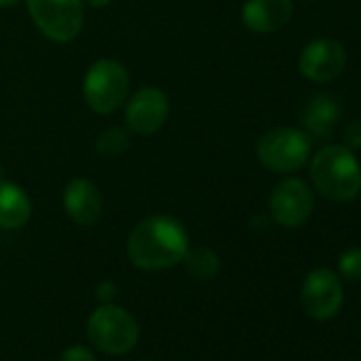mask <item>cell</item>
Returning a JSON list of instances; mask_svg holds the SVG:
<instances>
[{
	"mask_svg": "<svg viewBox=\"0 0 361 361\" xmlns=\"http://www.w3.org/2000/svg\"><path fill=\"white\" fill-rule=\"evenodd\" d=\"M35 26L54 43H71L83 30V0H26Z\"/></svg>",
	"mask_w": 361,
	"mask_h": 361,
	"instance_id": "6",
	"label": "cell"
},
{
	"mask_svg": "<svg viewBox=\"0 0 361 361\" xmlns=\"http://www.w3.org/2000/svg\"><path fill=\"white\" fill-rule=\"evenodd\" d=\"M340 117L338 102L327 94H317L308 100L302 111V126L310 138H327L334 132V126Z\"/></svg>",
	"mask_w": 361,
	"mask_h": 361,
	"instance_id": "14",
	"label": "cell"
},
{
	"mask_svg": "<svg viewBox=\"0 0 361 361\" xmlns=\"http://www.w3.org/2000/svg\"><path fill=\"white\" fill-rule=\"evenodd\" d=\"M128 145H130V132L123 130V128H119V126H113V128L104 130V132L98 136V140H96V151H98L100 157L111 159V157L121 155V153L128 149Z\"/></svg>",
	"mask_w": 361,
	"mask_h": 361,
	"instance_id": "16",
	"label": "cell"
},
{
	"mask_svg": "<svg viewBox=\"0 0 361 361\" xmlns=\"http://www.w3.org/2000/svg\"><path fill=\"white\" fill-rule=\"evenodd\" d=\"M62 204L71 221L77 226H94L100 221L104 211L102 192L87 178H73L64 190Z\"/></svg>",
	"mask_w": 361,
	"mask_h": 361,
	"instance_id": "11",
	"label": "cell"
},
{
	"mask_svg": "<svg viewBox=\"0 0 361 361\" xmlns=\"http://www.w3.org/2000/svg\"><path fill=\"white\" fill-rule=\"evenodd\" d=\"M302 77L312 83H329L338 79L346 68V51L334 39H314L310 41L298 60Z\"/></svg>",
	"mask_w": 361,
	"mask_h": 361,
	"instance_id": "9",
	"label": "cell"
},
{
	"mask_svg": "<svg viewBox=\"0 0 361 361\" xmlns=\"http://www.w3.org/2000/svg\"><path fill=\"white\" fill-rule=\"evenodd\" d=\"M185 270L194 276V279H200V281H207V279H213L219 274L221 270V259L219 255L209 249V247H194V249H188L183 262Z\"/></svg>",
	"mask_w": 361,
	"mask_h": 361,
	"instance_id": "15",
	"label": "cell"
},
{
	"mask_svg": "<svg viewBox=\"0 0 361 361\" xmlns=\"http://www.w3.org/2000/svg\"><path fill=\"white\" fill-rule=\"evenodd\" d=\"M130 75L117 60H98L83 79V96L92 111L100 115L115 113L128 96Z\"/></svg>",
	"mask_w": 361,
	"mask_h": 361,
	"instance_id": "5",
	"label": "cell"
},
{
	"mask_svg": "<svg viewBox=\"0 0 361 361\" xmlns=\"http://www.w3.org/2000/svg\"><path fill=\"white\" fill-rule=\"evenodd\" d=\"M293 16L291 0H247L243 7V24L257 35L276 32L289 24Z\"/></svg>",
	"mask_w": 361,
	"mask_h": 361,
	"instance_id": "12",
	"label": "cell"
},
{
	"mask_svg": "<svg viewBox=\"0 0 361 361\" xmlns=\"http://www.w3.org/2000/svg\"><path fill=\"white\" fill-rule=\"evenodd\" d=\"M115 295H117V287H115L113 281H102V283H98V287H96V298H98L100 304L113 302Z\"/></svg>",
	"mask_w": 361,
	"mask_h": 361,
	"instance_id": "20",
	"label": "cell"
},
{
	"mask_svg": "<svg viewBox=\"0 0 361 361\" xmlns=\"http://www.w3.org/2000/svg\"><path fill=\"white\" fill-rule=\"evenodd\" d=\"M306 3H314V0H306Z\"/></svg>",
	"mask_w": 361,
	"mask_h": 361,
	"instance_id": "24",
	"label": "cell"
},
{
	"mask_svg": "<svg viewBox=\"0 0 361 361\" xmlns=\"http://www.w3.org/2000/svg\"><path fill=\"white\" fill-rule=\"evenodd\" d=\"M87 338L104 355H128L140 338L138 321L117 304H100L87 319Z\"/></svg>",
	"mask_w": 361,
	"mask_h": 361,
	"instance_id": "3",
	"label": "cell"
},
{
	"mask_svg": "<svg viewBox=\"0 0 361 361\" xmlns=\"http://www.w3.org/2000/svg\"><path fill=\"white\" fill-rule=\"evenodd\" d=\"M142 361H149V359H142Z\"/></svg>",
	"mask_w": 361,
	"mask_h": 361,
	"instance_id": "25",
	"label": "cell"
},
{
	"mask_svg": "<svg viewBox=\"0 0 361 361\" xmlns=\"http://www.w3.org/2000/svg\"><path fill=\"white\" fill-rule=\"evenodd\" d=\"M268 207H270V217L274 219V224L283 228H300L312 215V207H314L312 190L302 178H295V176L283 178L272 190Z\"/></svg>",
	"mask_w": 361,
	"mask_h": 361,
	"instance_id": "8",
	"label": "cell"
},
{
	"mask_svg": "<svg viewBox=\"0 0 361 361\" xmlns=\"http://www.w3.org/2000/svg\"><path fill=\"white\" fill-rule=\"evenodd\" d=\"M344 147L350 151L361 149V121H353L344 128Z\"/></svg>",
	"mask_w": 361,
	"mask_h": 361,
	"instance_id": "19",
	"label": "cell"
},
{
	"mask_svg": "<svg viewBox=\"0 0 361 361\" xmlns=\"http://www.w3.org/2000/svg\"><path fill=\"white\" fill-rule=\"evenodd\" d=\"M168 111H170L168 96L159 87L149 85V87L138 90L130 98L126 106V123L130 132L149 136V134H155L164 126V121L168 119Z\"/></svg>",
	"mask_w": 361,
	"mask_h": 361,
	"instance_id": "10",
	"label": "cell"
},
{
	"mask_svg": "<svg viewBox=\"0 0 361 361\" xmlns=\"http://www.w3.org/2000/svg\"><path fill=\"white\" fill-rule=\"evenodd\" d=\"M20 0H0V9H9V7H16Z\"/></svg>",
	"mask_w": 361,
	"mask_h": 361,
	"instance_id": "22",
	"label": "cell"
},
{
	"mask_svg": "<svg viewBox=\"0 0 361 361\" xmlns=\"http://www.w3.org/2000/svg\"><path fill=\"white\" fill-rule=\"evenodd\" d=\"M32 215V202L24 188L0 178V228L20 230Z\"/></svg>",
	"mask_w": 361,
	"mask_h": 361,
	"instance_id": "13",
	"label": "cell"
},
{
	"mask_svg": "<svg viewBox=\"0 0 361 361\" xmlns=\"http://www.w3.org/2000/svg\"><path fill=\"white\" fill-rule=\"evenodd\" d=\"M300 298L308 317L314 321H329L340 312L344 302L342 281L329 268H314L306 274Z\"/></svg>",
	"mask_w": 361,
	"mask_h": 361,
	"instance_id": "7",
	"label": "cell"
},
{
	"mask_svg": "<svg viewBox=\"0 0 361 361\" xmlns=\"http://www.w3.org/2000/svg\"><path fill=\"white\" fill-rule=\"evenodd\" d=\"M338 272L350 281V283H357L361 281V249L359 247H350L346 249L340 259H338Z\"/></svg>",
	"mask_w": 361,
	"mask_h": 361,
	"instance_id": "17",
	"label": "cell"
},
{
	"mask_svg": "<svg viewBox=\"0 0 361 361\" xmlns=\"http://www.w3.org/2000/svg\"><path fill=\"white\" fill-rule=\"evenodd\" d=\"M60 361H96V357H94V353H92L87 346L75 344V346H68V348L62 353Z\"/></svg>",
	"mask_w": 361,
	"mask_h": 361,
	"instance_id": "18",
	"label": "cell"
},
{
	"mask_svg": "<svg viewBox=\"0 0 361 361\" xmlns=\"http://www.w3.org/2000/svg\"><path fill=\"white\" fill-rule=\"evenodd\" d=\"M190 249V236L178 219L153 215L142 219L128 238L130 262L145 272L168 270L183 262Z\"/></svg>",
	"mask_w": 361,
	"mask_h": 361,
	"instance_id": "1",
	"label": "cell"
},
{
	"mask_svg": "<svg viewBox=\"0 0 361 361\" xmlns=\"http://www.w3.org/2000/svg\"><path fill=\"white\" fill-rule=\"evenodd\" d=\"M0 178H3V164H0Z\"/></svg>",
	"mask_w": 361,
	"mask_h": 361,
	"instance_id": "23",
	"label": "cell"
},
{
	"mask_svg": "<svg viewBox=\"0 0 361 361\" xmlns=\"http://www.w3.org/2000/svg\"><path fill=\"white\" fill-rule=\"evenodd\" d=\"M85 3L90 7H94V9H104V7H109L113 3V0H85Z\"/></svg>",
	"mask_w": 361,
	"mask_h": 361,
	"instance_id": "21",
	"label": "cell"
},
{
	"mask_svg": "<svg viewBox=\"0 0 361 361\" xmlns=\"http://www.w3.org/2000/svg\"><path fill=\"white\" fill-rule=\"evenodd\" d=\"M310 183L329 202H350L361 192V164L344 145H325L310 157Z\"/></svg>",
	"mask_w": 361,
	"mask_h": 361,
	"instance_id": "2",
	"label": "cell"
},
{
	"mask_svg": "<svg viewBox=\"0 0 361 361\" xmlns=\"http://www.w3.org/2000/svg\"><path fill=\"white\" fill-rule=\"evenodd\" d=\"M312 153V138L300 128H274L257 142V159L276 174H293L306 166Z\"/></svg>",
	"mask_w": 361,
	"mask_h": 361,
	"instance_id": "4",
	"label": "cell"
}]
</instances>
